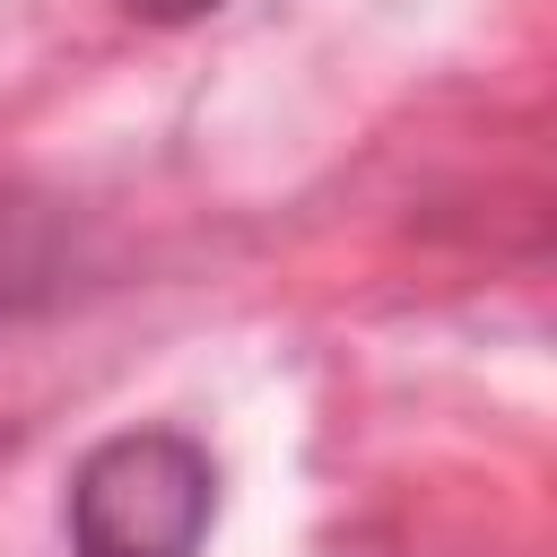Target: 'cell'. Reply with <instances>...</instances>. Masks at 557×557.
<instances>
[{
	"label": "cell",
	"instance_id": "obj_1",
	"mask_svg": "<svg viewBox=\"0 0 557 557\" xmlns=\"http://www.w3.org/2000/svg\"><path fill=\"white\" fill-rule=\"evenodd\" d=\"M218 513V470L174 426L104 435L70 479V557H191Z\"/></svg>",
	"mask_w": 557,
	"mask_h": 557
},
{
	"label": "cell",
	"instance_id": "obj_2",
	"mask_svg": "<svg viewBox=\"0 0 557 557\" xmlns=\"http://www.w3.org/2000/svg\"><path fill=\"white\" fill-rule=\"evenodd\" d=\"M131 17H157V26H183V17H209V9H226V0H122Z\"/></svg>",
	"mask_w": 557,
	"mask_h": 557
}]
</instances>
